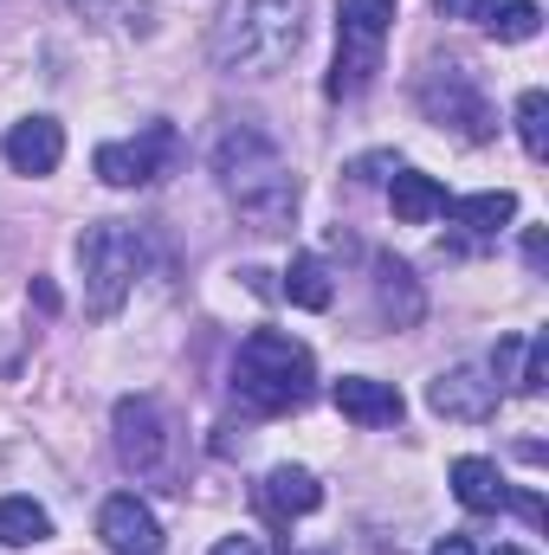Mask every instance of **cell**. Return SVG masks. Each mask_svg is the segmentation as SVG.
<instances>
[{"label":"cell","instance_id":"obj_1","mask_svg":"<svg viewBox=\"0 0 549 555\" xmlns=\"http://www.w3.org/2000/svg\"><path fill=\"white\" fill-rule=\"evenodd\" d=\"M214 175H220V194L233 201V214L253 233H291V220H297V168L284 162V149L259 124H233L214 142Z\"/></svg>","mask_w":549,"mask_h":555},{"label":"cell","instance_id":"obj_2","mask_svg":"<svg viewBox=\"0 0 549 555\" xmlns=\"http://www.w3.org/2000/svg\"><path fill=\"white\" fill-rule=\"evenodd\" d=\"M304 46V0H220L207 59L220 78H278Z\"/></svg>","mask_w":549,"mask_h":555},{"label":"cell","instance_id":"obj_3","mask_svg":"<svg viewBox=\"0 0 549 555\" xmlns=\"http://www.w3.org/2000/svg\"><path fill=\"white\" fill-rule=\"evenodd\" d=\"M233 395L253 414H291L317 395V362L297 336L284 330H253L233 356Z\"/></svg>","mask_w":549,"mask_h":555},{"label":"cell","instance_id":"obj_4","mask_svg":"<svg viewBox=\"0 0 549 555\" xmlns=\"http://www.w3.org/2000/svg\"><path fill=\"white\" fill-rule=\"evenodd\" d=\"M78 278H85V310L111 323L142 278V233L130 220H91L78 233Z\"/></svg>","mask_w":549,"mask_h":555},{"label":"cell","instance_id":"obj_5","mask_svg":"<svg viewBox=\"0 0 549 555\" xmlns=\"http://www.w3.org/2000/svg\"><path fill=\"white\" fill-rule=\"evenodd\" d=\"M413 104L433 130H452L459 142H491L498 137V111L491 98L478 91L472 65L465 59H433L420 78H413Z\"/></svg>","mask_w":549,"mask_h":555},{"label":"cell","instance_id":"obj_6","mask_svg":"<svg viewBox=\"0 0 549 555\" xmlns=\"http://www.w3.org/2000/svg\"><path fill=\"white\" fill-rule=\"evenodd\" d=\"M395 33V0H336V65L330 98H362L382 72V39Z\"/></svg>","mask_w":549,"mask_h":555},{"label":"cell","instance_id":"obj_7","mask_svg":"<svg viewBox=\"0 0 549 555\" xmlns=\"http://www.w3.org/2000/svg\"><path fill=\"white\" fill-rule=\"evenodd\" d=\"M175 162H181L175 124H149V130L130 137V142H98V155H91L98 181H111V188H149V181L175 175Z\"/></svg>","mask_w":549,"mask_h":555},{"label":"cell","instance_id":"obj_8","mask_svg":"<svg viewBox=\"0 0 549 555\" xmlns=\"http://www.w3.org/2000/svg\"><path fill=\"white\" fill-rule=\"evenodd\" d=\"M111 433H117V459H124V472H137V478H162V472H168L175 433H168V414H162L149 395H124L117 414H111Z\"/></svg>","mask_w":549,"mask_h":555},{"label":"cell","instance_id":"obj_9","mask_svg":"<svg viewBox=\"0 0 549 555\" xmlns=\"http://www.w3.org/2000/svg\"><path fill=\"white\" fill-rule=\"evenodd\" d=\"M426 408L439 420L485 426V420H498V408H505V382L491 369H478V362H459V369H446V375L426 382Z\"/></svg>","mask_w":549,"mask_h":555},{"label":"cell","instance_id":"obj_10","mask_svg":"<svg viewBox=\"0 0 549 555\" xmlns=\"http://www.w3.org/2000/svg\"><path fill=\"white\" fill-rule=\"evenodd\" d=\"M98 537H104L117 555H155L162 550V524H155V511L142 504L137 491L104 498V511H98Z\"/></svg>","mask_w":549,"mask_h":555},{"label":"cell","instance_id":"obj_11","mask_svg":"<svg viewBox=\"0 0 549 555\" xmlns=\"http://www.w3.org/2000/svg\"><path fill=\"white\" fill-rule=\"evenodd\" d=\"M330 401H336L343 420H356V426H369V433L401 426V414H408L401 388H395V382H375V375H343V382L330 388Z\"/></svg>","mask_w":549,"mask_h":555},{"label":"cell","instance_id":"obj_12","mask_svg":"<svg viewBox=\"0 0 549 555\" xmlns=\"http://www.w3.org/2000/svg\"><path fill=\"white\" fill-rule=\"evenodd\" d=\"M0 155H7V168L13 175H52L59 162H65V130L52 124V117H20L7 137H0Z\"/></svg>","mask_w":549,"mask_h":555},{"label":"cell","instance_id":"obj_13","mask_svg":"<svg viewBox=\"0 0 549 555\" xmlns=\"http://www.w3.org/2000/svg\"><path fill=\"white\" fill-rule=\"evenodd\" d=\"M375 304H382V323H395V330H413L426 317V291L408 259H395V253L375 259Z\"/></svg>","mask_w":549,"mask_h":555},{"label":"cell","instance_id":"obj_14","mask_svg":"<svg viewBox=\"0 0 549 555\" xmlns=\"http://www.w3.org/2000/svg\"><path fill=\"white\" fill-rule=\"evenodd\" d=\"M323 504V485L304 472V465H272L266 478H259V511L278 517V524H291V517H310Z\"/></svg>","mask_w":549,"mask_h":555},{"label":"cell","instance_id":"obj_15","mask_svg":"<svg viewBox=\"0 0 549 555\" xmlns=\"http://www.w3.org/2000/svg\"><path fill=\"white\" fill-rule=\"evenodd\" d=\"M388 207H395L401 227H426V220L446 214V188L433 175H420V168H395L388 175Z\"/></svg>","mask_w":549,"mask_h":555},{"label":"cell","instance_id":"obj_16","mask_svg":"<svg viewBox=\"0 0 549 555\" xmlns=\"http://www.w3.org/2000/svg\"><path fill=\"white\" fill-rule=\"evenodd\" d=\"M446 214H452V227H465V233H478V240H491V233H505V227L518 220V194H511V188H485V194H459V201H446Z\"/></svg>","mask_w":549,"mask_h":555},{"label":"cell","instance_id":"obj_17","mask_svg":"<svg viewBox=\"0 0 549 555\" xmlns=\"http://www.w3.org/2000/svg\"><path fill=\"white\" fill-rule=\"evenodd\" d=\"M505 472L491 465V459H452V498L472 511V517H491V511H505Z\"/></svg>","mask_w":549,"mask_h":555},{"label":"cell","instance_id":"obj_18","mask_svg":"<svg viewBox=\"0 0 549 555\" xmlns=\"http://www.w3.org/2000/svg\"><path fill=\"white\" fill-rule=\"evenodd\" d=\"M478 26L491 39H505V46H524V39H537L544 7L537 0H478Z\"/></svg>","mask_w":549,"mask_h":555},{"label":"cell","instance_id":"obj_19","mask_svg":"<svg viewBox=\"0 0 549 555\" xmlns=\"http://www.w3.org/2000/svg\"><path fill=\"white\" fill-rule=\"evenodd\" d=\"M46 537H52L46 504H33V498H0V550H39Z\"/></svg>","mask_w":549,"mask_h":555},{"label":"cell","instance_id":"obj_20","mask_svg":"<svg viewBox=\"0 0 549 555\" xmlns=\"http://www.w3.org/2000/svg\"><path fill=\"white\" fill-rule=\"evenodd\" d=\"M297 310H330V297H336V284H330V266L317 259V253H297L291 266H284V284H278Z\"/></svg>","mask_w":549,"mask_h":555},{"label":"cell","instance_id":"obj_21","mask_svg":"<svg viewBox=\"0 0 549 555\" xmlns=\"http://www.w3.org/2000/svg\"><path fill=\"white\" fill-rule=\"evenodd\" d=\"M518 142H524L531 162L549 155V91H524L518 98Z\"/></svg>","mask_w":549,"mask_h":555},{"label":"cell","instance_id":"obj_22","mask_svg":"<svg viewBox=\"0 0 549 555\" xmlns=\"http://www.w3.org/2000/svg\"><path fill=\"white\" fill-rule=\"evenodd\" d=\"M518 395H544L549 388V336H524V356H518Z\"/></svg>","mask_w":549,"mask_h":555},{"label":"cell","instance_id":"obj_23","mask_svg":"<svg viewBox=\"0 0 549 555\" xmlns=\"http://www.w3.org/2000/svg\"><path fill=\"white\" fill-rule=\"evenodd\" d=\"M395 168H401V155H395V149H375V155H356V162H349V181L375 188V181H388Z\"/></svg>","mask_w":549,"mask_h":555},{"label":"cell","instance_id":"obj_24","mask_svg":"<svg viewBox=\"0 0 549 555\" xmlns=\"http://www.w3.org/2000/svg\"><path fill=\"white\" fill-rule=\"evenodd\" d=\"M207 555H272V543H266V537H253V530H240V537H220Z\"/></svg>","mask_w":549,"mask_h":555},{"label":"cell","instance_id":"obj_25","mask_svg":"<svg viewBox=\"0 0 549 555\" xmlns=\"http://www.w3.org/2000/svg\"><path fill=\"white\" fill-rule=\"evenodd\" d=\"M505 511H518L524 524H544V498L537 491H505Z\"/></svg>","mask_w":549,"mask_h":555},{"label":"cell","instance_id":"obj_26","mask_svg":"<svg viewBox=\"0 0 549 555\" xmlns=\"http://www.w3.org/2000/svg\"><path fill=\"white\" fill-rule=\"evenodd\" d=\"M524 259H531V272H544V266H549V233H544V227H531V233H524Z\"/></svg>","mask_w":549,"mask_h":555},{"label":"cell","instance_id":"obj_27","mask_svg":"<svg viewBox=\"0 0 549 555\" xmlns=\"http://www.w3.org/2000/svg\"><path fill=\"white\" fill-rule=\"evenodd\" d=\"M433 13H446V20H478V0H433Z\"/></svg>","mask_w":549,"mask_h":555},{"label":"cell","instance_id":"obj_28","mask_svg":"<svg viewBox=\"0 0 549 555\" xmlns=\"http://www.w3.org/2000/svg\"><path fill=\"white\" fill-rule=\"evenodd\" d=\"M426 555H478V550H472V537H439Z\"/></svg>","mask_w":549,"mask_h":555},{"label":"cell","instance_id":"obj_29","mask_svg":"<svg viewBox=\"0 0 549 555\" xmlns=\"http://www.w3.org/2000/svg\"><path fill=\"white\" fill-rule=\"evenodd\" d=\"M26 297H33V304H39V310H59V291H52V284H46V278H33V291H26Z\"/></svg>","mask_w":549,"mask_h":555},{"label":"cell","instance_id":"obj_30","mask_svg":"<svg viewBox=\"0 0 549 555\" xmlns=\"http://www.w3.org/2000/svg\"><path fill=\"white\" fill-rule=\"evenodd\" d=\"M65 7H72V13H85V20H98V13H104L111 0H65Z\"/></svg>","mask_w":549,"mask_h":555},{"label":"cell","instance_id":"obj_31","mask_svg":"<svg viewBox=\"0 0 549 555\" xmlns=\"http://www.w3.org/2000/svg\"><path fill=\"white\" fill-rule=\"evenodd\" d=\"M7 259H13V240H7V233H0V266H7Z\"/></svg>","mask_w":549,"mask_h":555},{"label":"cell","instance_id":"obj_32","mask_svg":"<svg viewBox=\"0 0 549 555\" xmlns=\"http://www.w3.org/2000/svg\"><path fill=\"white\" fill-rule=\"evenodd\" d=\"M491 555H531V550H511V543H498V550H491Z\"/></svg>","mask_w":549,"mask_h":555},{"label":"cell","instance_id":"obj_33","mask_svg":"<svg viewBox=\"0 0 549 555\" xmlns=\"http://www.w3.org/2000/svg\"><path fill=\"white\" fill-rule=\"evenodd\" d=\"M304 555H330V550H304Z\"/></svg>","mask_w":549,"mask_h":555}]
</instances>
